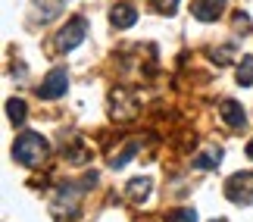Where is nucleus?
<instances>
[{
    "instance_id": "f257e3e1",
    "label": "nucleus",
    "mask_w": 253,
    "mask_h": 222,
    "mask_svg": "<svg viewBox=\"0 0 253 222\" xmlns=\"http://www.w3.org/2000/svg\"><path fill=\"white\" fill-rule=\"evenodd\" d=\"M47 141L41 138L38 132H25V134H19L16 144H13V157L22 163V166H41L44 157H47Z\"/></svg>"
},
{
    "instance_id": "f03ea898",
    "label": "nucleus",
    "mask_w": 253,
    "mask_h": 222,
    "mask_svg": "<svg viewBox=\"0 0 253 222\" xmlns=\"http://www.w3.org/2000/svg\"><path fill=\"white\" fill-rule=\"evenodd\" d=\"M84 194V188L79 185H60V191H56V197H53V216L60 219V222H72L75 216H79V200Z\"/></svg>"
},
{
    "instance_id": "7ed1b4c3",
    "label": "nucleus",
    "mask_w": 253,
    "mask_h": 222,
    "mask_svg": "<svg viewBox=\"0 0 253 222\" xmlns=\"http://www.w3.org/2000/svg\"><path fill=\"white\" fill-rule=\"evenodd\" d=\"M225 197L238 207H250L253 204V172H235L225 181Z\"/></svg>"
},
{
    "instance_id": "20e7f679",
    "label": "nucleus",
    "mask_w": 253,
    "mask_h": 222,
    "mask_svg": "<svg viewBox=\"0 0 253 222\" xmlns=\"http://www.w3.org/2000/svg\"><path fill=\"white\" fill-rule=\"evenodd\" d=\"M66 88H69V75H66L63 66H56V69L47 72V79L41 82V88H38V97L41 100H60Z\"/></svg>"
},
{
    "instance_id": "39448f33",
    "label": "nucleus",
    "mask_w": 253,
    "mask_h": 222,
    "mask_svg": "<svg viewBox=\"0 0 253 222\" xmlns=\"http://www.w3.org/2000/svg\"><path fill=\"white\" fill-rule=\"evenodd\" d=\"M87 38V19H69L63 28H60V35H56V44H60V50H75L82 41Z\"/></svg>"
},
{
    "instance_id": "423d86ee",
    "label": "nucleus",
    "mask_w": 253,
    "mask_h": 222,
    "mask_svg": "<svg viewBox=\"0 0 253 222\" xmlns=\"http://www.w3.org/2000/svg\"><path fill=\"white\" fill-rule=\"evenodd\" d=\"M110 110H113V119H131L138 113V97L128 91H113L110 94Z\"/></svg>"
},
{
    "instance_id": "0eeeda50",
    "label": "nucleus",
    "mask_w": 253,
    "mask_h": 222,
    "mask_svg": "<svg viewBox=\"0 0 253 222\" xmlns=\"http://www.w3.org/2000/svg\"><path fill=\"white\" fill-rule=\"evenodd\" d=\"M228 0H194L191 13L197 22H216V19L222 16V9H225Z\"/></svg>"
},
{
    "instance_id": "6e6552de",
    "label": "nucleus",
    "mask_w": 253,
    "mask_h": 222,
    "mask_svg": "<svg viewBox=\"0 0 253 222\" xmlns=\"http://www.w3.org/2000/svg\"><path fill=\"white\" fill-rule=\"evenodd\" d=\"M219 116H222V122H225L228 129H244V125H247L244 107H241L238 100H222L219 103Z\"/></svg>"
},
{
    "instance_id": "1a4fd4ad",
    "label": "nucleus",
    "mask_w": 253,
    "mask_h": 222,
    "mask_svg": "<svg viewBox=\"0 0 253 222\" xmlns=\"http://www.w3.org/2000/svg\"><path fill=\"white\" fill-rule=\"evenodd\" d=\"M110 22L116 28H131L134 22H138V9H134L131 3H116L113 13H110Z\"/></svg>"
},
{
    "instance_id": "9d476101",
    "label": "nucleus",
    "mask_w": 253,
    "mask_h": 222,
    "mask_svg": "<svg viewBox=\"0 0 253 222\" xmlns=\"http://www.w3.org/2000/svg\"><path fill=\"white\" fill-rule=\"evenodd\" d=\"M219 160H222V150H219V147H207L203 153H197V157H194V169L210 172V169L219 166Z\"/></svg>"
},
{
    "instance_id": "9b49d317",
    "label": "nucleus",
    "mask_w": 253,
    "mask_h": 222,
    "mask_svg": "<svg viewBox=\"0 0 253 222\" xmlns=\"http://www.w3.org/2000/svg\"><path fill=\"white\" fill-rule=\"evenodd\" d=\"M6 116H9V122H13V125H22V122L28 119V107H25V100L9 97V100H6Z\"/></svg>"
},
{
    "instance_id": "f8f14e48",
    "label": "nucleus",
    "mask_w": 253,
    "mask_h": 222,
    "mask_svg": "<svg viewBox=\"0 0 253 222\" xmlns=\"http://www.w3.org/2000/svg\"><path fill=\"white\" fill-rule=\"evenodd\" d=\"M147 194H150V178H134V181H128V197L134 200V204L147 200Z\"/></svg>"
},
{
    "instance_id": "ddd939ff",
    "label": "nucleus",
    "mask_w": 253,
    "mask_h": 222,
    "mask_svg": "<svg viewBox=\"0 0 253 222\" xmlns=\"http://www.w3.org/2000/svg\"><path fill=\"white\" fill-rule=\"evenodd\" d=\"M238 85L241 88H250L253 85V56H244L238 63Z\"/></svg>"
},
{
    "instance_id": "4468645a",
    "label": "nucleus",
    "mask_w": 253,
    "mask_h": 222,
    "mask_svg": "<svg viewBox=\"0 0 253 222\" xmlns=\"http://www.w3.org/2000/svg\"><path fill=\"white\" fill-rule=\"evenodd\" d=\"M166 222H197V210H194V207L172 210V213H166Z\"/></svg>"
},
{
    "instance_id": "2eb2a0df",
    "label": "nucleus",
    "mask_w": 253,
    "mask_h": 222,
    "mask_svg": "<svg viewBox=\"0 0 253 222\" xmlns=\"http://www.w3.org/2000/svg\"><path fill=\"white\" fill-rule=\"evenodd\" d=\"M134 153H138V144L131 141L128 147H125V150L119 153V157H113V163H110V166H113V169H122V166H128V160L134 157Z\"/></svg>"
},
{
    "instance_id": "dca6fc26",
    "label": "nucleus",
    "mask_w": 253,
    "mask_h": 222,
    "mask_svg": "<svg viewBox=\"0 0 253 222\" xmlns=\"http://www.w3.org/2000/svg\"><path fill=\"white\" fill-rule=\"evenodd\" d=\"M150 3L157 6V9H160L163 16H172L175 9H178V3H181V0H150Z\"/></svg>"
},
{
    "instance_id": "f3484780",
    "label": "nucleus",
    "mask_w": 253,
    "mask_h": 222,
    "mask_svg": "<svg viewBox=\"0 0 253 222\" xmlns=\"http://www.w3.org/2000/svg\"><path fill=\"white\" fill-rule=\"evenodd\" d=\"M235 25H238V28H244V32H247V28H250V19H247V16H235Z\"/></svg>"
},
{
    "instance_id": "a211bd4d",
    "label": "nucleus",
    "mask_w": 253,
    "mask_h": 222,
    "mask_svg": "<svg viewBox=\"0 0 253 222\" xmlns=\"http://www.w3.org/2000/svg\"><path fill=\"white\" fill-rule=\"evenodd\" d=\"M247 157H250V160H253V141H250V144H247Z\"/></svg>"
},
{
    "instance_id": "6ab92c4d",
    "label": "nucleus",
    "mask_w": 253,
    "mask_h": 222,
    "mask_svg": "<svg viewBox=\"0 0 253 222\" xmlns=\"http://www.w3.org/2000/svg\"><path fill=\"white\" fill-rule=\"evenodd\" d=\"M212 222H228V219H212Z\"/></svg>"
}]
</instances>
